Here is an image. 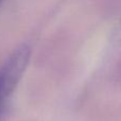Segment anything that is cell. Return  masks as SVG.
<instances>
[{"instance_id": "obj_2", "label": "cell", "mask_w": 121, "mask_h": 121, "mask_svg": "<svg viewBox=\"0 0 121 121\" xmlns=\"http://www.w3.org/2000/svg\"><path fill=\"white\" fill-rule=\"evenodd\" d=\"M2 1H3V0H0V5H1V3H2Z\"/></svg>"}, {"instance_id": "obj_1", "label": "cell", "mask_w": 121, "mask_h": 121, "mask_svg": "<svg viewBox=\"0 0 121 121\" xmlns=\"http://www.w3.org/2000/svg\"><path fill=\"white\" fill-rule=\"evenodd\" d=\"M30 53V47L21 45L0 66V115L27 68Z\"/></svg>"}]
</instances>
